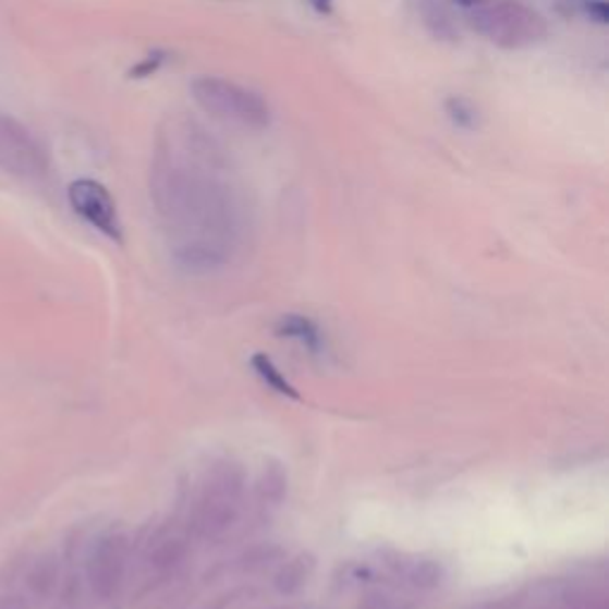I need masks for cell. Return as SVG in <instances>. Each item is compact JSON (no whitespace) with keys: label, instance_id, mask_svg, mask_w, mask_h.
Masks as SVG:
<instances>
[{"label":"cell","instance_id":"8fae6325","mask_svg":"<svg viewBox=\"0 0 609 609\" xmlns=\"http://www.w3.org/2000/svg\"><path fill=\"white\" fill-rule=\"evenodd\" d=\"M452 3H455V5H460V8H470V10H476V8H482V5L494 3V0H452Z\"/></svg>","mask_w":609,"mask_h":609},{"label":"cell","instance_id":"277c9868","mask_svg":"<svg viewBox=\"0 0 609 609\" xmlns=\"http://www.w3.org/2000/svg\"><path fill=\"white\" fill-rule=\"evenodd\" d=\"M0 170L24 181H38L48 174L46 150L29 129L10 114H0Z\"/></svg>","mask_w":609,"mask_h":609},{"label":"cell","instance_id":"30bf717a","mask_svg":"<svg viewBox=\"0 0 609 609\" xmlns=\"http://www.w3.org/2000/svg\"><path fill=\"white\" fill-rule=\"evenodd\" d=\"M0 609H32V607L27 605V600L20 598V595H12V598L0 600Z\"/></svg>","mask_w":609,"mask_h":609},{"label":"cell","instance_id":"8992f818","mask_svg":"<svg viewBox=\"0 0 609 609\" xmlns=\"http://www.w3.org/2000/svg\"><path fill=\"white\" fill-rule=\"evenodd\" d=\"M120 572H122L120 540H112V538L102 540L88 564L90 586H94V590L100 595V598H108V595L117 588V583H120Z\"/></svg>","mask_w":609,"mask_h":609},{"label":"cell","instance_id":"9c48e42d","mask_svg":"<svg viewBox=\"0 0 609 609\" xmlns=\"http://www.w3.org/2000/svg\"><path fill=\"white\" fill-rule=\"evenodd\" d=\"M279 331H281V336H291V339L303 341L309 350H319V331L309 319L291 315L281 321Z\"/></svg>","mask_w":609,"mask_h":609},{"label":"cell","instance_id":"5b68a950","mask_svg":"<svg viewBox=\"0 0 609 609\" xmlns=\"http://www.w3.org/2000/svg\"><path fill=\"white\" fill-rule=\"evenodd\" d=\"M68 198L72 210L80 215L86 224L100 231L102 236L122 241L120 212H117V205L106 186L98 184L94 179H80L70 186Z\"/></svg>","mask_w":609,"mask_h":609},{"label":"cell","instance_id":"52a82bcc","mask_svg":"<svg viewBox=\"0 0 609 609\" xmlns=\"http://www.w3.org/2000/svg\"><path fill=\"white\" fill-rule=\"evenodd\" d=\"M58 586V562L53 555H44L32 562L27 572V588L36 598H48Z\"/></svg>","mask_w":609,"mask_h":609},{"label":"cell","instance_id":"3957f363","mask_svg":"<svg viewBox=\"0 0 609 609\" xmlns=\"http://www.w3.org/2000/svg\"><path fill=\"white\" fill-rule=\"evenodd\" d=\"M472 29L498 48L520 50L538 44L548 34L546 20L516 0H494L474 10Z\"/></svg>","mask_w":609,"mask_h":609},{"label":"cell","instance_id":"ba28073f","mask_svg":"<svg viewBox=\"0 0 609 609\" xmlns=\"http://www.w3.org/2000/svg\"><path fill=\"white\" fill-rule=\"evenodd\" d=\"M251 365H253L257 377H260L271 388V391H277L281 395H289V398H297L295 388L287 381V377H283V374L275 367V362H271L267 355H255L251 360Z\"/></svg>","mask_w":609,"mask_h":609},{"label":"cell","instance_id":"7a4b0ae2","mask_svg":"<svg viewBox=\"0 0 609 609\" xmlns=\"http://www.w3.org/2000/svg\"><path fill=\"white\" fill-rule=\"evenodd\" d=\"M191 96L203 112L231 126L263 132L271 122L269 106L255 90L222 76H198L191 84Z\"/></svg>","mask_w":609,"mask_h":609},{"label":"cell","instance_id":"6da1fadb","mask_svg":"<svg viewBox=\"0 0 609 609\" xmlns=\"http://www.w3.org/2000/svg\"><path fill=\"white\" fill-rule=\"evenodd\" d=\"M224 162L222 150L193 122L174 120L158 138L150 193L170 224L198 233L191 251H212L210 239L236 222V191Z\"/></svg>","mask_w":609,"mask_h":609}]
</instances>
